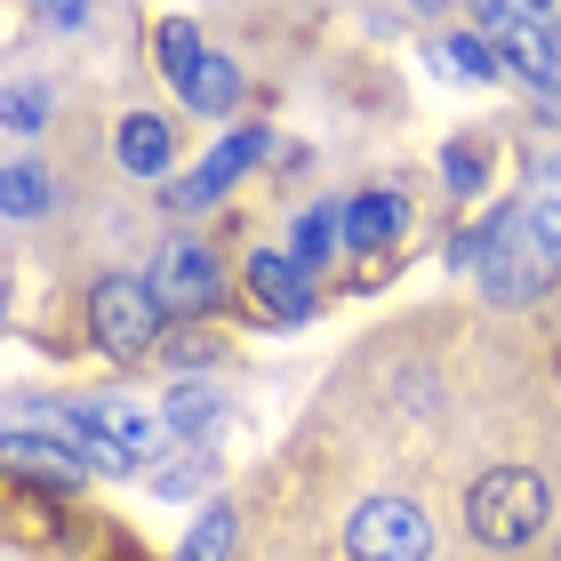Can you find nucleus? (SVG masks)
<instances>
[{"instance_id":"1","label":"nucleus","mask_w":561,"mask_h":561,"mask_svg":"<svg viewBox=\"0 0 561 561\" xmlns=\"http://www.w3.org/2000/svg\"><path fill=\"white\" fill-rule=\"evenodd\" d=\"M57 425L81 442V457L96 473H137L145 457L161 449V433H169V417L137 410L129 393H96V401H81V410H57Z\"/></svg>"},{"instance_id":"2","label":"nucleus","mask_w":561,"mask_h":561,"mask_svg":"<svg viewBox=\"0 0 561 561\" xmlns=\"http://www.w3.org/2000/svg\"><path fill=\"white\" fill-rule=\"evenodd\" d=\"M546 522H553V505H546V481L529 473V466H490L466 490V529H473L481 546H497V553L538 546Z\"/></svg>"},{"instance_id":"3","label":"nucleus","mask_w":561,"mask_h":561,"mask_svg":"<svg viewBox=\"0 0 561 561\" xmlns=\"http://www.w3.org/2000/svg\"><path fill=\"white\" fill-rule=\"evenodd\" d=\"M89 329L96 345L113 353V362H145V353H161V329H169V305L152 280H129V273H105L89 289Z\"/></svg>"},{"instance_id":"4","label":"nucleus","mask_w":561,"mask_h":561,"mask_svg":"<svg viewBox=\"0 0 561 561\" xmlns=\"http://www.w3.org/2000/svg\"><path fill=\"white\" fill-rule=\"evenodd\" d=\"M345 553L353 561H425L433 553V522L410 497H362L345 522Z\"/></svg>"},{"instance_id":"5","label":"nucleus","mask_w":561,"mask_h":561,"mask_svg":"<svg viewBox=\"0 0 561 561\" xmlns=\"http://www.w3.org/2000/svg\"><path fill=\"white\" fill-rule=\"evenodd\" d=\"M9 466L16 473H33V481H57V490H72V481L89 473V457H81V442H72V433L57 425V410H48V433H33L24 417H9Z\"/></svg>"},{"instance_id":"6","label":"nucleus","mask_w":561,"mask_h":561,"mask_svg":"<svg viewBox=\"0 0 561 561\" xmlns=\"http://www.w3.org/2000/svg\"><path fill=\"white\" fill-rule=\"evenodd\" d=\"M152 289H161L169 313L201 321V313L217 305V257H209L201 241H176V249H161V273H152Z\"/></svg>"},{"instance_id":"7","label":"nucleus","mask_w":561,"mask_h":561,"mask_svg":"<svg viewBox=\"0 0 561 561\" xmlns=\"http://www.w3.org/2000/svg\"><path fill=\"white\" fill-rule=\"evenodd\" d=\"M249 297H257L273 321H305L313 313V273H305L289 249H257V257H249Z\"/></svg>"},{"instance_id":"8","label":"nucleus","mask_w":561,"mask_h":561,"mask_svg":"<svg viewBox=\"0 0 561 561\" xmlns=\"http://www.w3.org/2000/svg\"><path fill=\"white\" fill-rule=\"evenodd\" d=\"M257 152H265V129H233V137H225V145L209 152V161H201V169L185 176V185H169V209H209V201H217L225 185H233V176H241L249 161H257Z\"/></svg>"},{"instance_id":"9","label":"nucleus","mask_w":561,"mask_h":561,"mask_svg":"<svg viewBox=\"0 0 561 561\" xmlns=\"http://www.w3.org/2000/svg\"><path fill=\"white\" fill-rule=\"evenodd\" d=\"M546 280H553V257H546V249H529L522 233L505 241L490 265H481V289H490L497 305H529V297L546 289Z\"/></svg>"},{"instance_id":"10","label":"nucleus","mask_w":561,"mask_h":561,"mask_svg":"<svg viewBox=\"0 0 561 561\" xmlns=\"http://www.w3.org/2000/svg\"><path fill=\"white\" fill-rule=\"evenodd\" d=\"M401 225H410L401 193H353L345 201V249L353 257H386V249L401 241Z\"/></svg>"},{"instance_id":"11","label":"nucleus","mask_w":561,"mask_h":561,"mask_svg":"<svg viewBox=\"0 0 561 561\" xmlns=\"http://www.w3.org/2000/svg\"><path fill=\"white\" fill-rule=\"evenodd\" d=\"M161 417H169V433H185L193 449H209V433L225 425V393L201 386V377H176L169 401H161Z\"/></svg>"},{"instance_id":"12","label":"nucleus","mask_w":561,"mask_h":561,"mask_svg":"<svg viewBox=\"0 0 561 561\" xmlns=\"http://www.w3.org/2000/svg\"><path fill=\"white\" fill-rule=\"evenodd\" d=\"M113 152H121V169L161 176V169H169V152H176V137H169V121H161V113H129V121H121V137H113Z\"/></svg>"},{"instance_id":"13","label":"nucleus","mask_w":561,"mask_h":561,"mask_svg":"<svg viewBox=\"0 0 561 561\" xmlns=\"http://www.w3.org/2000/svg\"><path fill=\"white\" fill-rule=\"evenodd\" d=\"M152 57H161V81L169 89H185L193 72H201V57H209V48H201V24L193 16H169L161 33H152Z\"/></svg>"},{"instance_id":"14","label":"nucleus","mask_w":561,"mask_h":561,"mask_svg":"<svg viewBox=\"0 0 561 561\" xmlns=\"http://www.w3.org/2000/svg\"><path fill=\"white\" fill-rule=\"evenodd\" d=\"M176 96H185L193 113H233V105H241V65H233V57H201V72H193Z\"/></svg>"},{"instance_id":"15","label":"nucleus","mask_w":561,"mask_h":561,"mask_svg":"<svg viewBox=\"0 0 561 561\" xmlns=\"http://www.w3.org/2000/svg\"><path fill=\"white\" fill-rule=\"evenodd\" d=\"M337 233H345V209H329V201H321V209H305V217L289 225V257H297L305 273H313V265H329Z\"/></svg>"},{"instance_id":"16","label":"nucleus","mask_w":561,"mask_h":561,"mask_svg":"<svg viewBox=\"0 0 561 561\" xmlns=\"http://www.w3.org/2000/svg\"><path fill=\"white\" fill-rule=\"evenodd\" d=\"M233 553V505H201L193 514V529H185V546H176V561H225Z\"/></svg>"},{"instance_id":"17","label":"nucleus","mask_w":561,"mask_h":561,"mask_svg":"<svg viewBox=\"0 0 561 561\" xmlns=\"http://www.w3.org/2000/svg\"><path fill=\"white\" fill-rule=\"evenodd\" d=\"M209 481H217V457L185 442V449H176V466H161V473H152V490H161V497H201Z\"/></svg>"},{"instance_id":"18","label":"nucleus","mask_w":561,"mask_h":561,"mask_svg":"<svg viewBox=\"0 0 561 561\" xmlns=\"http://www.w3.org/2000/svg\"><path fill=\"white\" fill-rule=\"evenodd\" d=\"M442 57L457 65V81H497V72H505L497 41H481V33H449V41H442Z\"/></svg>"},{"instance_id":"19","label":"nucleus","mask_w":561,"mask_h":561,"mask_svg":"<svg viewBox=\"0 0 561 561\" xmlns=\"http://www.w3.org/2000/svg\"><path fill=\"white\" fill-rule=\"evenodd\" d=\"M442 176H449V193H481V185H490V152H481V145H449L442 152Z\"/></svg>"},{"instance_id":"20","label":"nucleus","mask_w":561,"mask_h":561,"mask_svg":"<svg viewBox=\"0 0 561 561\" xmlns=\"http://www.w3.org/2000/svg\"><path fill=\"white\" fill-rule=\"evenodd\" d=\"M0 193H9V217H41L48 209V176L33 161H9V185H0Z\"/></svg>"},{"instance_id":"21","label":"nucleus","mask_w":561,"mask_h":561,"mask_svg":"<svg viewBox=\"0 0 561 561\" xmlns=\"http://www.w3.org/2000/svg\"><path fill=\"white\" fill-rule=\"evenodd\" d=\"M161 362L185 377V369H209V362H217V345H209V337H161Z\"/></svg>"},{"instance_id":"22","label":"nucleus","mask_w":561,"mask_h":561,"mask_svg":"<svg viewBox=\"0 0 561 561\" xmlns=\"http://www.w3.org/2000/svg\"><path fill=\"white\" fill-rule=\"evenodd\" d=\"M529 241L561 265V201H538V209H529Z\"/></svg>"},{"instance_id":"23","label":"nucleus","mask_w":561,"mask_h":561,"mask_svg":"<svg viewBox=\"0 0 561 561\" xmlns=\"http://www.w3.org/2000/svg\"><path fill=\"white\" fill-rule=\"evenodd\" d=\"M41 9V24H57V33H81L89 24V0H33Z\"/></svg>"},{"instance_id":"24","label":"nucleus","mask_w":561,"mask_h":561,"mask_svg":"<svg viewBox=\"0 0 561 561\" xmlns=\"http://www.w3.org/2000/svg\"><path fill=\"white\" fill-rule=\"evenodd\" d=\"M9 129H16V137L41 129V89H9Z\"/></svg>"},{"instance_id":"25","label":"nucleus","mask_w":561,"mask_h":561,"mask_svg":"<svg viewBox=\"0 0 561 561\" xmlns=\"http://www.w3.org/2000/svg\"><path fill=\"white\" fill-rule=\"evenodd\" d=\"M522 9H538V16H546V9H553V0H522Z\"/></svg>"}]
</instances>
